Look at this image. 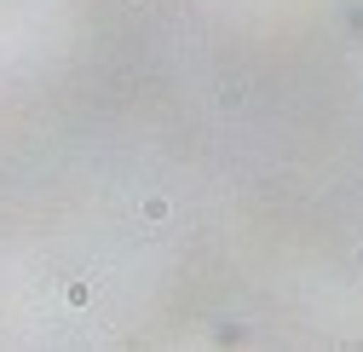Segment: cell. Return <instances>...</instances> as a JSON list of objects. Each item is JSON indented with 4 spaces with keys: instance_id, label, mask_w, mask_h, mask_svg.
Instances as JSON below:
<instances>
[{
    "instance_id": "obj_1",
    "label": "cell",
    "mask_w": 363,
    "mask_h": 352,
    "mask_svg": "<svg viewBox=\"0 0 363 352\" xmlns=\"http://www.w3.org/2000/svg\"><path fill=\"white\" fill-rule=\"evenodd\" d=\"M139 214L150 219V226H162V219H167L173 208H167V197H145V202H139Z\"/></svg>"
},
{
    "instance_id": "obj_3",
    "label": "cell",
    "mask_w": 363,
    "mask_h": 352,
    "mask_svg": "<svg viewBox=\"0 0 363 352\" xmlns=\"http://www.w3.org/2000/svg\"><path fill=\"white\" fill-rule=\"evenodd\" d=\"M352 266H357V272H363V248H357V254H352Z\"/></svg>"
},
{
    "instance_id": "obj_2",
    "label": "cell",
    "mask_w": 363,
    "mask_h": 352,
    "mask_svg": "<svg viewBox=\"0 0 363 352\" xmlns=\"http://www.w3.org/2000/svg\"><path fill=\"white\" fill-rule=\"evenodd\" d=\"M219 104L237 110V104H242V81H225V87H219Z\"/></svg>"
}]
</instances>
